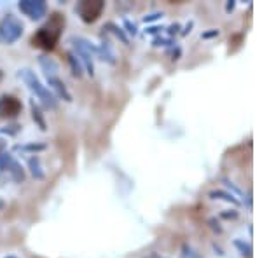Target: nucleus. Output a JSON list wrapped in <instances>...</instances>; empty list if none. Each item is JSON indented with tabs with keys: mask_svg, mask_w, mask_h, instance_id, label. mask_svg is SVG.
Listing matches in <instances>:
<instances>
[{
	"mask_svg": "<svg viewBox=\"0 0 262 258\" xmlns=\"http://www.w3.org/2000/svg\"><path fill=\"white\" fill-rule=\"evenodd\" d=\"M65 27V18L60 12H53L48 23L32 37V45L40 49H53L61 37V30Z\"/></svg>",
	"mask_w": 262,
	"mask_h": 258,
	"instance_id": "obj_1",
	"label": "nucleus"
},
{
	"mask_svg": "<svg viewBox=\"0 0 262 258\" xmlns=\"http://www.w3.org/2000/svg\"><path fill=\"white\" fill-rule=\"evenodd\" d=\"M21 32H23V25H21L12 14L6 16V18L2 19V23H0V39L4 42H7V44L18 40L21 37Z\"/></svg>",
	"mask_w": 262,
	"mask_h": 258,
	"instance_id": "obj_2",
	"label": "nucleus"
},
{
	"mask_svg": "<svg viewBox=\"0 0 262 258\" xmlns=\"http://www.w3.org/2000/svg\"><path fill=\"white\" fill-rule=\"evenodd\" d=\"M103 7L105 4L100 2V0H84V2L77 4V12L86 23H95L100 18Z\"/></svg>",
	"mask_w": 262,
	"mask_h": 258,
	"instance_id": "obj_3",
	"label": "nucleus"
},
{
	"mask_svg": "<svg viewBox=\"0 0 262 258\" xmlns=\"http://www.w3.org/2000/svg\"><path fill=\"white\" fill-rule=\"evenodd\" d=\"M23 79L27 80L28 84H30L32 91H35V92H37V96H39V98H40L42 101H44V103L48 105V107H51V108L56 107V101H54V98L51 96V92H48V91L44 89V87L40 86V82L37 80V77L32 74L30 70H25V72H23Z\"/></svg>",
	"mask_w": 262,
	"mask_h": 258,
	"instance_id": "obj_4",
	"label": "nucleus"
},
{
	"mask_svg": "<svg viewBox=\"0 0 262 258\" xmlns=\"http://www.w3.org/2000/svg\"><path fill=\"white\" fill-rule=\"evenodd\" d=\"M19 9L27 16H30L32 19H39L48 12V6L42 0H23V2H19Z\"/></svg>",
	"mask_w": 262,
	"mask_h": 258,
	"instance_id": "obj_5",
	"label": "nucleus"
},
{
	"mask_svg": "<svg viewBox=\"0 0 262 258\" xmlns=\"http://www.w3.org/2000/svg\"><path fill=\"white\" fill-rule=\"evenodd\" d=\"M21 112V103L14 96H2L0 98V117L4 119H12Z\"/></svg>",
	"mask_w": 262,
	"mask_h": 258,
	"instance_id": "obj_6",
	"label": "nucleus"
},
{
	"mask_svg": "<svg viewBox=\"0 0 262 258\" xmlns=\"http://www.w3.org/2000/svg\"><path fill=\"white\" fill-rule=\"evenodd\" d=\"M49 84L54 87V89H58V92H60V96H65V100H67V101H70V95L67 92L65 86H63V84H61L56 77H49Z\"/></svg>",
	"mask_w": 262,
	"mask_h": 258,
	"instance_id": "obj_7",
	"label": "nucleus"
},
{
	"mask_svg": "<svg viewBox=\"0 0 262 258\" xmlns=\"http://www.w3.org/2000/svg\"><path fill=\"white\" fill-rule=\"evenodd\" d=\"M0 80H2V72H0Z\"/></svg>",
	"mask_w": 262,
	"mask_h": 258,
	"instance_id": "obj_8",
	"label": "nucleus"
}]
</instances>
